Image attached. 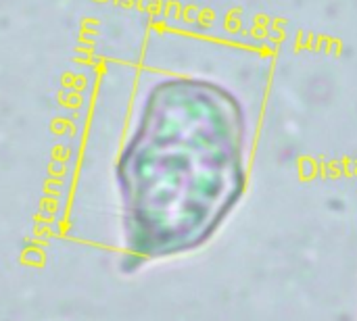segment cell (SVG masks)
I'll list each match as a JSON object with an SVG mask.
<instances>
[{
  "label": "cell",
  "instance_id": "obj_1",
  "mask_svg": "<svg viewBox=\"0 0 357 321\" xmlns=\"http://www.w3.org/2000/svg\"><path fill=\"white\" fill-rule=\"evenodd\" d=\"M123 240L136 261L207 244L247 186V115L226 86L169 77L149 94L117 169Z\"/></svg>",
  "mask_w": 357,
  "mask_h": 321
}]
</instances>
